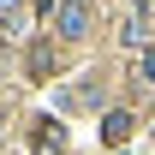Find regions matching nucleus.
<instances>
[{
	"label": "nucleus",
	"instance_id": "1",
	"mask_svg": "<svg viewBox=\"0 0 155 155\" xmlns=\"http://www.w3.org/2000/svg\"><path fill=\"white\" fill-rule=\"evenodd\" d=\"M84 18H90V6H84V0H72V6H66V12H60V24H66V30H72V36H78V30H84Z\"/></svg>",
	"mask_w": 155,
	"mask_h": 155
}]
</instances>
